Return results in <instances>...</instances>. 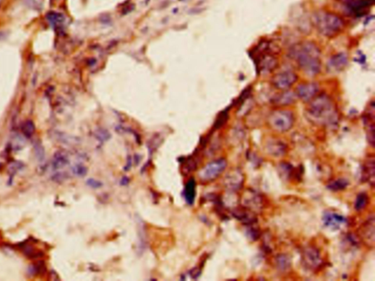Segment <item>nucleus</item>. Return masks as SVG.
I'll use <instances>...</instances> for the list:
<instances>
[{"mask_svg": "<svg viewBox=\"0 0 375 281\" xmlns=\"http://www.w3.org/2000/svg\"><path fill=\"white\" fill-rule=\"evenodd\" d=\"M290 55L307 74L314 76L321 71V51L312 42L298 44L292 48Z\"/></svg>", "mask_w": 375, "mask_h": 281, "instance_id": "f257e3e1", "label": "nucleus"}, {"mask_svg": "<svg viewBox=\"0 0 375 281\" xmlns=\"http://www.w3.org/2000/svg\"><path fill=\"white\" fill-rule=\"evenodd\" d=\"M311 101L307 111L311 120L324 126H333L337 123V111L327 95L316 96Z\"/></svg>", "mask_w": 375, "mask_h": 281, "instance_id": "f03ea898", "label": "nucleus"}, {"mask_svg": "<svg viewBox=\"0 0 375 281\" xmlns=\"http://www.w3.org/2000/svg\"><path fill=\"white\" fill-rule=\"evenodd\" d=\"M314 20L318 31L326 37L334 36L344 27V21L340 17L328 12H318Z\"/></svg>", "mask_w": 375, "mask_h": 281, "instance_id": "7ed1b4c3", "label": "nucleus"}, {"mask_svg": "<svg viewBox=\"0 0 375 281\" xmlns=\"http://www.w3.org/2000/svg\"><path fill=\"white\" fill-rule=\"evenodd\" d=\"M70 165V156L65 151L55 153L52 161V178L55 181H64L68 178L69 175L65 170Z\"/></svg>", "mask_w": 375, "mask_h": 281, "instance_id": "20e7f679", "label": "nucleus"}, {"mask_svg": "<svg viewBox=\"0 0 375 281\" xmlns=\"http://www.w3.org/2000/svg\"><path fill=\"white\" fill-rule=\"evenodd\" d=\"M269 123L277 132H287L293 126V114L290 111L284 110L275 111L269 117Z\"/></svg>", "mask_w": 375, "mask_h": 281, "instance_id": "39448f33", "label": "nucleus"}, {"mask_svg": "<svg viewBox=\"0 0 375 281\" xmlns=\"http://www.w3.org/2000/svg\"><path fill=\"white\" fill-rule=\"evenodd\" d=\"M227 166L226 160L221 158L214 160L201 169L199 177L203 181H213L220 176Z\"/></svg>", "mask_w": 375, "mask_h": 281, "instance_id": "423d86ee", "label": "nucleus"}, {"mask_svg": "<svg viewBox=\"0 0 375 281\" xmlns=\"http://www.w3.org/2000/svg\"><path fill=\"white\" fill-rule=\"evenodd\" d=\"M303 264L309 270H316L322 265V259L316 248L308 247L303 252Z\"/></svg>", "mask_w": 375, "mask_h": 281, "instance_id": "0eeeda50", "label": "nucleus"}, {"mask_svg": "<svg viewBox=\"0 0 375 281\" xmlns=\"http://www.w3.org/2000/svg\"><path fill=\"white\" fill-rule=\"evenodd\" d=\"M298 80L295 73L290 71H284L278 73L273 78V84L275 88L280 90L288 89Z\"/></svg>", "mask_w": 375, "mask_h": 281, "instance_id": "6e6552de", "label": "nucleus"}, {"mask_svg": "<svg viewBox=\"0 0 375 281\" xmlns=\"http://www.w3.org/2000/svg\"><path fill=\"white\" fill-rule=\"evenodd\" d=\"M322 222L327 228L337 230L347 223V218L339 213L327 211L322 216Z\"/></svg>", "mask_w": 375, "mask_h": 281, "instance_id": "1a4fd4ad", "label": "nucleus"}, {"mask_svg": "<svg viewBox=\"0 0 375 281\" xmlns=\"http://www.w3.org/2000/svg\"><path fill=\"white\" fill-rule=\"evenodd\" d=\"M375 0H343L345 8L352 14L359 15L374 4Z\"/></svg>", "mask_w": 375, "mask_h": 281, "instance_id": "9d476101", "label": "nucleus"}, {"mask_svg": "<svg viewBox=\"0 0 375 281\" xmlns=\"http://www.w3.org/2000/svg\"><path fill=\"white\" fill-rule=\"evenodd\" d=\"M319 88L315 83H304L298 85L296 89V94L300 99L308 102L315 98L318 94Z\"/></svg>", "mask_w": 375, "mask_h": 281, "instance_id": "9b49d317", "label": "nucleus"}, {"mask_svg": "<svg viewBox=\"0 0 375 281\" xmlns=\"http://www.w3.org/2000/svg\"><path fill=\"white\" fill-rule=\"evenodd\" d=\"M277 60L271 54L263 53L259 56L257 67L260 73H269L276 67Z\"/></svg>", "mask_w": 375, "mask_h": 281, "instance_id": "f8f14e48", "label": "nucleus"}, {"mask_svg": "<svg viewBox=\"0 0 375 281\" xmlns=\"http://www.w3.org/2000/svg\"><path fill=\"white\" fill-rule=\"evenodd\" d=\"M233 215L237 219L246 225H251L257 221V218L254 212L246 207L235 209L233 212Z\"/></svg>", "mask_w": 375, "mask_h": 281, "instance_id": "ddd939ff", "label": "nucleus"}, {"mask_svg": "<svg viewBox=\"0 0 375 281\" xmlns=\"http://www.w3.org/2000/svg\"><path fill=\"white\" fill-rule=\"evenodd\" d=\"M375 160L371 159L366 161L363 169V179L370 183L372 186L375 185Z\"/></svg>", "mask_w": 375, "mask_h": 281, "instance_id": "4468645a", "label": "nucleus"}, {"mask_svg": "<svg viewBox=\"0 0 375 281\" xmlns=\"http://www.w3.org/2000/svg\"><path fill=\"white\" fill-rule=\"evenodd\" d=\"M196 181L194 178L188 180L184 189V198L189 205H192L195 201Z\"/></svg>", "mask_w": 375, "mask_h": 281, "instance_id": "2eb2a0df", "label": "nucleus"}, {"mask_svg": "<svg viewBox=\"0 0 375 281\" xmlns=\"http://www.w3.org/2000/svg\"><path fill=\"white\" fill-rule=\"evenodd\" d=\"M363 236L365 237L366 239L371 241L372 243L375 242V218L374 215H372L371 218H369L368 221H366L363 230Z\"/></svg>", "mask_w": 375, "mask_h": 281, "instance_id": "dca6fc26", "label": "nucleus"}, {"mask_svg": "<svg viewBox=\"0 0 375 281\" xmlns=\"http://www.w3.org/2000/svg\"><path fill=\"white\" fill-rule=\"evenodd\" d=\"M47 20L55 29H59L62 27L65 21V17L63 14L56 12H50L47 14Z\"/></svg>", "mask_w": 375, "mask_h": 281, "instance_id": "f3484780", "label": "nucleus"}, {"mask_svg": "<svg viewBox=\"0 0 375 281\" xmlns=\"http://www.w3.org/2000/svg\"><path fill=\"white\" fill-rule=\"evenodd\" d=\"M347 64V56L344 53H339L333 56L330 61V65L334 70H341L345 67Z\"/></svg>", "mask_w": 375, "mask_h": 281, "instance_id": "a211bd4d", "label": "nucleus"}, {"mask_svg": "<svg viewBox=\"0 0 375 281\" xmlns=\"http://www.w3.org/2000/svg\"><path fill=\"white\" fill-rule=\"evenodd\" d=\"M349 185L347 180L344 178H339L336 181H332L327 185V189L333 192H338V191L344 190Z\"/></svg>", "mask_w": 375, "mask_h": 281, "instance_id": "6ab92c4d", "label": "nucleus"}, {"mask_svg": "<svg viewBox=\"0 0 375 281\" xmlns=\"http://www.w3.org/2000/svg\"><path fill=\"white\" fill-rule=\"evenodd\" d=\"M275 264H276L277 268L281 271H286V270H288L291 265L288 256L284 254L278 255L277 256Z\"/></svg>", "mask_w": 375, "mask_h": 281, "instance_id": "aec40b11", "label": "nucleus"}, {"mask_svg": "<svg viewBox=\"0 0 375 281\" xmlns=\"http://www.w3.org/2000/svg\"><path fill=\"white\" fill-rule=\"evenodd\" d=\"M295 96L292 93L287 91V92L283 93L278 98L275 99V103L280 105H290L295 101Z\"/></svg>", "mask_w": 375, "mask_h": 281, "instance_id": "412c9836", "label": "nucleus"}, {"mask_svg": "<svg viewBox=\"0 0 375 281\" xmlns=\"http://www.w3.org/2000/svg\"><path fill=\"white\" fill-rule=\"evenodd\" d=\"M368 196L367 194L362 192L360 193L356 198V201H355V208L356 210H361L364 209L366 206L367 205L368 203Z\"/></svg>", "mask_w": 375, "mask_h": 281, "instance_id": "4be33fe9", "label": "nucleus"}, {"mask_svg": "<svg viewBox=\"0 0 375 281\" xmlns=\"http://www.w3.org/2000/svg\"><path fill=\"white\" fill-rule=\"evenodd\" d=\"M21 130L25 137H31L35 131L34 123L32 120H26L21 126Z\"/></svg>", "mask_w": 375, "mask_h": 281, "instance_id": "5701e85b", "label": "nucleus"}, {"mask_svg": "<svg viewBox=\"0 0 375 281\" xmlns=\"http://www.w3.org/2000/svg\"><path fill=\"white\" fill-rule=\"evenodd\" d=\"M71 172L75 176L84 177L87 174V169L82 163H75L72 166Z\"/></svg>", "mask_w": 375, "mask_h": 281, "instance_id": "b1692460", "label": "nucleus"}, {"mask_svg": "<svg viewBox=\"0 0 375 281\" xmlns=\"http://www.w3.org/2000/svg\"><path fill=\"white\" fill-rule=\"evenodd\" d=\"M87 184L90 187L94 188V189H98V188H100L102 186V183L100 181L94 179H89L87 181Z\"/></svg>", "mask_w": 375, "mask_h": 281, "instance_id": "393cba45", "label": "nucleus"}, {"mask_svg": "<svg viewBox=\"0 0 375 281\" xmlns=\"http://www.w3.org/2000/svg\"><path fill=\"white\" fill-rule=\"evenodd\" d=\"M0 168H1V164H0Z\"/></svg>", "mask_w": 375, "mask_h": 281, "instance_id": "a878e982", "label": "nucleus"}]
</instances>
